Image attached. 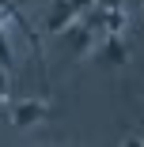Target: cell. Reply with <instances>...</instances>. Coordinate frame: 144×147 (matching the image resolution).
Returning <instances> with one entry per match:
<instances>
[{
  "mask_svg": "<svg viewBox=\"0 0 144 147\" xmlns=\"http://www.w3.org/2000/svg\"><path fill=\"white\" fill-rule=\"evenodd\" d=\"M121 147H144V140H140V136H129V140H125Z\"/></svg>",
  "mask_w": 144,
  "mask_h": 147,
  "instance_id": "cell-9",
  "label": "cell"
},
{
  "mask_svg": "<svg viewBox=\"0 0 144 147\" xmlns=\"http://www.w3.org/2000/svg\"><path fill=\"white\" fill-rule=\"evenodd\" d=\"M12 64H15V57H12V45H8L4 26H0V68H4V72H12Z\"/></svg>",
  "mask_w": 144,
  "mask_h": 147,
  "instance_id": "cell-7",
  "label": "cell"
},
{
  "mask_svg": "<svg viewBox=\"0 0 144 147\" xmlns=\"http://www.w3.org/2000/svg\"><path fill=\"white\" fill-rule=\"evenodd\" d=\"M102 26H106V34H121L125 26H129V15L114 4V8H106V15H102Z\"/></svg>",
  "mask_w": 144,
  "mask_h": 147,
  "instance_id": "cell-6",
  "label": "cell"
},
{
  "mask_svg": "<svg viewBox=\"0 0 144 147\" xmlns=\"http://www.w3.org/2000/svg\"><path fill=\"white\" fill-rule=\"evenodd\" d=\"M65 34V42H68V57H83L91 49V42H95V30L91 26H83V23H72L68 30H61Z\"/></svg>",
  "mask_w": 144,
  "mask_h": 147,
  "instance_id": "cell-4",
  "label": "cell"
},
{
  "mask_svg": "<svg viewBox=\"0 0 144 147\" xmlns=\"http://www.w3.org/2000/svg\"><path fill=\"white\" fill-rule=\"evenodd\" d=\"M91 4H95V0H53L42 26H46V30H53V34H61V30H68V26L87 11Z\"/></svg>",
  "mask_w": 144,
  "mask_h": 147,
  "instance_id": "cell-1",
  "label": "cell"
},
{
  "mask_svg": "<svg viewBox=\"0 0 144 147\" xmlns=\"http://www.w3.org/2000/svg\"><path fill=\"white\" fill-rule=\"evenodd\" d=\"M8 87H12V83H8V72H4V68H0V106H4V102H8Z\"/></svg>",
  "mask_w": 144,
  "mask_h": 147,
  "instance_id": "cell-8",
  "label": "cell"
},
{
  "mask_svg": "<svg viewBox=\"0 0 144 147\" xmlns=\"http://www.w3.org/2000/svg\"><path fill=\"white\" fill-rule=\"evenodd\" d=\"M129 61V45L121 42V34H106V42H102V64L106 68H121Z\"/></svg>",
  "mask_w": 144,
  "mask_h": 147,
  "instance_id": "cell-5",
  "label": "cell"
},
{
  "mask_svg": "<svg viewBox=\"0 0 144 147\" xmlns=\"http://www.w3.org/2000/svg\"><path fill=\"white\" fill-rule=\"evenodd\" d=\"M0 26H15V30L31 42V49H34V57H38V64H42V38H38V30H34V23L15 8V0H0Z\"/></svg>",
  "mask_w": 144,
  "mask_h": 147,
  "instance_id": "cell-2",
  "label": "cell"
},
{
  "mask_svg": "<svg viewBox=\"0 0 144 147\" xmlns=\"http://www.w3.org/2000/svg\"><path fill=\"white\" fill-rule=\"evenodd\" d=\"M49 113H53V109H49V102H42V98L15 102V106H12V125H15V128H31V125H42Z\"/></svg>",
  "mask_w": 144,
  "mask_h": 147,
  "instance_id": "cell-3",
  "label": "cell"
}]
</instances>
